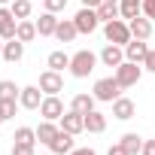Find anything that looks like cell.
<instances>
[{
  "label": "cell",
  "instance_id": "6da1fadb",
  "mask_svg": "<svg viewBox=\"0 0 155 155\" xmlns=\"http://www.w3.org/2000/svg\"><path fill=\"white\" fill-rule=\"evenodd\" d=\"M94 64H97V55L94 52H88V49H79L76 55H70V73L76 76V79H85V76L94 70Z\"/></svg>",
  "mask_w": 155,
  "mask_h": 155
},
{
  "label": "cell",
  "instance_id": "7a4b0ae2",
  "mask_svg": "<svg viewBox=\"0 0 155 155\" xmlns=\"http://www.w3.org/2000/svg\"><path fill=\"white\" fill-rule=\"evenodd\" d=\"M113 76L119 79V85H122V88H131V85H137V82H140V76H143V64L122 61V64L113 70Z\"/></svg>",
  "mask_w": 155,
  "mask_h": 155
},
{
  "label": "cell",
  "instance_id": "3957f363",
  "mask_svg": "<svg viewBox=\"0 0 155 155\" xmlns=\"http://www.w3.org/2000/svg\"><path fill=\"white\" fill-rule=\"evenodd\" d=\"M94 97L104 101V104H113L116 97H122L119 79H116V76H104V79H97V82H94Z\"/></svg>",
  "mask_w": 155,
  "mask_h": 155
},
{
  "label": "cell",
  "instance_id": "277c9868",
  "mask_svg": "<svg viewBox=\"0 0 155 155\" xmlns=\"http://www.w3.org/2000/svg\"><path fill=\"white\" fill-rule=\"evenodd\" d=\"M104 37L110 43H116V46H125V43H131V28H128V21L113 18V21L104 25Z\"/></svg>",
  "mask_w": 155,
  "mask_h": 155
},
{
  "label": "cell",
  "instance_id": "5b68a950",
  "mask_svg": "<svg viewBox=\"0 0 155 155\" xmlns=\"http://www.w3.org/2000/svg\"><path fill=\"white\" fill-rule=\"evenodd\" d=\"M76 31L79 34H94L97 31V25H101V18H97V9H88V6H82L79 12H76Z\"/></svg>",
  "mask_w": 155,
  "mask_h": 155
},
{
  "label": "cell",
  "instance_id": "8992f818",
  "mask_svg": "<svg viewBox=\"0 0 155 155\" xmlns=\"http://www.w3.org/2000/svg\"><path fill=\"white\" fill-rule=\"evenodd\" d=\"M40 116L49 119V122H58V119L64 116V104H61V97H58V94H46L43 104H40Z\"/></svg>",
  "mask_w": 155,
  "mask_h": 155
},
{
  "label": "cell",
  "instance_id": "52a82bcc",
  "mask_svg": "<svg viewBox=\"0 0 155 155\" xmlns=\"http://www.w3.org/2000/svg\"><path fill=\"white\" fill-rule=\"evenodd\" d=\"M40 88H43V94H58V91H64L61 73H58V70H43V73H40Z\"/></svg>",
  "mask_w": 155,
  "mask_h": 155
},
{
  "label": "cell",
  "instance_id": "ba28073f",
  "mask_svg": "<svg viewBox=\"0 0 155 155\" xmlns=\"http://www.w3.org/2000/svg\"><path fill=\"white\" fill-rule=\"evenodd\" d=\"M146 55H149V46H146V40H137V37H131V43H125V61L143 64V61H146Z\"/></svg>",
  "mask_w": 155,
  "mask_h": 155
},
{
  "label": "cell",
  "instance_id": "9c48e42d",
  "mask_svg": "<svg viewBox=\"0 0 155 155\" xmlns=\"http://www.w3.org/2000/svg\"><path fill=\"white\" fill-rule=\"evenodd\" d=\"M43 88L40 85H25L21 88V94H18V104L25 107V110H40V104H43Z\"/></svg>",
  "mask_w": 155,
  "mask_h": 155
},
{
  "label": "cell",
  "instance_id": "30bf717a",
  "mask_svg": "<svg viewBox=\"0 0 155 155\" xmlns=\"http://www.w3.org/2000/svg\"><path fill=\"white\" fill-rule=\"evenodd\" d=\"M58 122H61V128H64V131H70L73 137L85 131V116H82V113H76V110H70V113H64V116H61Z\"/></svg>",
  "mask_w": 155,
  "mask_h": 155
},
{
  "label": "cell",
  "instance_id": "8fae6325",
  "mask_svg": "<svg viewBox=\"0 0 155 155\" xmlns=\"http://www.w3.org/2000/svg\"><path fill=\"white\" fill-rule=\"evenodd\" d=\"M101 61H104V67H119L122 61H125V46H116V43H107L104 46V52H101Z\"/></svg>",
  "mask_w": 155,
  "mask_h": 155
},
{
  "label": "cell",
  "instance_id": "7c38bea8",
  "mask_svg": "<svg viewBox=\"0 0 155 155\" xmlns=\"http://www.w3.org/2000/svg\"><path fill=\"white\" fill-rule=\"evenodd\" d=\"M73 149H76V146H73V134L64 131V128H61V131L55 134V140L49 143V152H55V155H67V152H73Z\"/></svg>",
  "mask_w": 155,
  "mask_h": 155
},
{
  "label": "cell",
  "instance_id": "4fadbf2b",
  "mask_svg": "<svg viewBox=\"0 0 155 155\" xmlns=\"http://www.w3.org/2000/svg\"><path fill=\"white\" fill-rule=\"evenodd\" d=\"M15 28H18V18L12 15V9L0 6V37L3 40H15Z\"/></svg>",
  "mask_w": 155,
  "mask_h": 155
},
{
  "label": "cell",
  "instance_id": "5bb4252c",
  "mask_svg": "<svg viewBox=\"0 0 155 155\" xmlns=\"http://www.w3.org/2000/svg\"><path fill=\"white\" fill-rule=\"evenodd\" d=\"M134 113H137V107H134V101H131V97H116V101H113V116H116L119 122L134 119Z\"/></svg>",
  "mask_w": 155,
  "mask_h": 155
},
{
  "label": "cell",
  "instance_id": "9a60e30c",
  "mask_svg": "<svg viewBox=\"0 0 155 155\" xmlns=\"http://www.w3.org/2000/svg\"><path fill=\"white\" fill-rule=\"evenodd\" d=\"M128 28H131V37H137V40H149V37H152V21H149L146 15L131 18V21H128Z\"/></svg>",
  "mask_w": 155,
  "mask_h": 155
},
{
  "label": "cell",
  "instance_id": "2e32d148",
  "mask_svg": "<svg viewBox=\"0 0 155 155\" xmlns=\"http://www.w3.org/2000/svg\"><path fill=\"white\" fill-rule=\"evenodd\" d=\"M0 58L9 61V64L21 61V58H25V43H21V40H6V43H3V55H0Z\"/></svg>",
  "mask_w": 155,
  "mask_h": 155
},
{
  "label": "cell",
  "instance_id": "e0dca14e",
  "mask_svg": "<svg viewBox=\"0 0 155 155\" xmlns=\"http://www.w3.org/2000/svg\"><path fill=\"white\" fill-rule=\"evenodd\" d=\"M61 18H55V12H43L37 18V34L40 37H55V28H58Z\"/></svg>",
  "mask_w": 155,
  "mask_h": 155
},
{
  "label": "cell",
  "instance_id": "ac0fdd59",
  "mask_svg": "<svg viewBox=\"0 0 155 155\" xmlns=\"http://www.w3.org/2000/svg\"><path fill=\"white\" fill-rule=\"evenodd\" d=\"M119 12H122V18H125V21H131V18L143 15V0H119Z\"/></svg>",
  "mask_w": 155,
  "mask_h": 155
},
{
  "label": "cell",
  "instance_id": "d6986e66",
  "mask_svg": "<svg viewBox=\"0 0 155 155\" xmlns=\"http://www.w3.org/2000/svg\"><path fill=\"white\" fill-rule=\"evenodd\" d=\"M94 94H76L73 101H70V110H76V113H82V116H88L91 110H94Z\"/></svg>",
  "mask_w": 155,
  "mask_h": 155
},
{
  "label": "cell",
  "instance_id": "ffe728a7",
  "mask_svg": "<svg viewBox=\"0 0 155 155\" xmlns=\"http://www.w3.org/2000/svg\"><path fill=\"white\" fill-rule=\"evenodd\" d=\"M104 128H107V116L97 113V110H91V113L85 116V131H91V134H104Z\"/></svg>",
  "mask_w": 155,
  "mask_h": 155
},
{
  "label": "cell",
  "instance_id": "44dd1931",
  "mask_svg": "<svg viewBox=\"0 0 155 155\" xmlns=\"http://www.w3.org/2000/svg\"><path fill=\"white\" fill-rule=\"evenodd\" d=\"M58 131H61V128H58L55 122H49V119H43V122H40V128H37V140L49 146V143L55 140V134H58Z\"/></svg>",
  "mask_w": 155,
  "mask_h": 155
},
{
  "label": "cell",
  "instance_id": "7402d4cb",
  "mask_svg": "<svg viewBox=\"0 0 155 155\" xmlns=\"http://www.w3.org/2000/svg\"><path fill=\"white\" fill-rule=\"evenodd\" d=\"M76 34H79V31H76V21H58V28H55V37L61 40V43H70V40H76Z\"/></svg>",
  "mask_w": 155,
  "mask_h": 155
},
{
  "label": "cell",
  "instance_id": "603a6c76",
  "mask_svg": "<svg viewBox=\"0 0 155 155\" xmlns=\"http://www.w3.org/2000/svg\"><path fill=\"white\" fill-rule=\"evenodd\" d=\"M37 37V21H28V18H21L18 21V28H15V40H21V43H31Z\"/></svg>",
  "mask_w": 155,
  "mask_h": 155
},
{
  "label": "cell",
  "instance_id": "cb8c5ba5",
  "mask_svg": "<svg viewBox=\"0 0 155 155\" xmlns=\"http://www.w3.org/2000/svg\"><path fill=\"white\" fill-rule=\"evenodd\" d=\"M97 18L107 25V21H113V18H122V12H119V3H107V0H104V3L97 6Z\"/></svg>",
  "mask_w": 155,
  "mask_h": 155
},
{
  "label": "cell",
  "instance_id": "d4e9b609",
  "mask_svg": "<svg viewBox=\"0 0 155 155\" xmlns=\"http://www.w3.org/2000/svg\"><path fill=\"white\" fill-rule=\"evenodd\" d=\"M119 143L128 149V155H137V152H143V137H140V134H134V131H131V134H125Z\"/></svg>",
  "mask_w": 155,
  "mask_h": 155
},
{
  "label": "cell",
  "instance_id": "484cf974",
  "mask_svg": "<svg viewBox=\"0 0 155 155\" xmlns=\"http://www.w3.org/2000/svg\"><path fill=\"white\" fill-rule=\"evenodd\" d=\"M18 94H21V88H18L15 82L0 79V101H18Z\"/></svg>",
  "mask_w": 155,
  "mask_h": 155
},
{
  "label": "cell",
  "instance_id": "4316f807",
  "mask_svg": "<svg viewBox=\"0 0 155 155\" xmlns=\"http://www.w3.org/2000/svg\"><path fill=\"white\" fill-rule=\"evenodd\" d=\"M46 64H49V70H58V73H61L64 67H70V55H67V52H52Z\"/></svg>",
  "mask_w": 155,
  "mask_h": 155
},
{
  "label": "cell",
  "instance_id": "83f0119b",
  "mask_svg": "<svg viewBox=\"0 0 155 155\" xmlns=\"http://www.w3.org/2000/svg\"><path fill=\"white\" fill-rule=\"evenodd\" d=\"M9 9H12V15L21 21V18H28V15H31V9H34V6H31V0H12Z\"/></svg>",
  "mask_w": 155,
  "mask_h": 155
},
{
  "label": "cell",
  "instance_id": "f1b7e54d",
  "mask_svg": "<svg viewBox=\"0 0 155 155\" xmlns=\"http://www.w3.org/2000/svg\"><path fill=\"white\" fill-rule=\"evenodd\" d=\"M12 140L15 143H37V128H18Z\"/></svg>",
  "mask_w": 155,
  "mask_h": 155
},
{
  "label": "cell",
  "instance_id": "f546056e",
  "mask_svg": "<svg viewBox=\"0 0 155 155\" xmlns=\"http://www.w3.org/2000/svg\"><path fill=\"white\" fill-rule=\"evenodd\" d=\"M18 107H21L18 101H0V110H3L6 119H15V110H18Z\"/></svg>",
  "mask_w": 155,
  "mask_h": 155
},
{
  "label": "cell",
  "instance_id": "4dcf8cb0",
  "mask_svg": "<svg viewBox=\"0 0 155 155\" xmlns=\"http://www.w3.org/2000/svg\"><path fill=\"white\" fill-rule=\"evenodd\" d=\"M12 155H34V143H12Z\"/></svg>",
  "mask_w": 155,
  "mask_h": 155
},
{
  "label": "cell",
  "instance_id": "1f68e13d",
  "mask_svg": "<svg viewBox=\"0 0 155 155\" xmlns=\"http://www.w3.org/2000/svg\"><path fill=\"white\" fill-rule=\"evenodd\" d=\"M43 3H46V12H61L67 6V0H43Z\"/></svg>",
  "mask_w": 155,
  "mask_h": 155
},
{
  "label": "cell",
  "instance_id": "d6a6232c",
  "mask_svg": "<svg viewBox=\"0 0 155 155\" xmlns=\"http://www.w3.org/2000/svg\"><path fill=\"white\" fill-rule=\"evenodd\" d=\"M143 15H146L149 21L155 18V0H143Z\"/></svg>",
  "mask_w": 155,
  "mask_h": 155
},
{
  "label": "cell",
  "instance_id": "836d02e7",
  "mask_svg": "<svg viewBox=\"0 0 155 155\" xmlns=\"http://www.w3.org/2000/svg\"><path fill=\"white\" fill-rule=\"evenodd\" d=\"M143 70L155 73V49H149V55H146V61H143Z\"/></svg>",
  "mask_w": 155,
  "mask_h": 155
},
{
  "label": "cell",
  "instance_id": "e575fe53",
  "mask_svg": "<svg viewBox=\"0 0 155 155\" xmlns=\"http://www.w3.org/2000/svg\"><path fill=\"white\" fill-rule=\"evenodd\" d=\"M140 155H155V140H143V152Z\"/></svg>",
  "mask_w": 155,
  "mask_h": 155
},
{
  "label": "cell",
  "instance_id": "d590c367",
  "mask_svg": "<svg viewBox=\"0 0 155 155\" xmlns=\"http://www.w3.org/2000/svg\"><path fill=\"white\" fill-rule=\"evenodd\" d=\"M107 155H128V149L122 146V143H116V146H110V152Z\"/></svg>",
  "mask_w": 155,
  "mask_h": 155
},
{
  "label": "cell",
  "instance_id": "8d00e7d4",
  "mask_svg": "<svg viewBox=\"0 0 155 155\" xmlns=\"http://www.w3.org/2000/svg\"><path fill=\"white\" fill-rule=\"evenodd\" d=\"M67 155H97L94 149H73V152H67Z\"/></svg>",
  "mask_w": 155,
  "mask_h": 155
},
{
  "label": "cell",
  "instance_id": "74e56055",
  "mask_svg": "<svg viewBox=\"0 0 155 155\" xmlns=\"http://www.w3.org/2000/svg\"><path fill=\"white\" fill-rule=\"evenodd\" d=\"M101 3H104V0H82V6H88V9H97Z\"/></svg>",
  "mask_w": 155,
  "mask_h": 155
},
{
  "label": "cell",
  "instance_id": "f35d334b",
  "mask_svg": "<svg viewBox=\"0 0 155 155\" xmlns=\"http://www.w3.org/2000/svg\"><path fill=\"white\" fill-rule=\"evenodd\" d=\"M3 43H6V40H3V37H0V55H3Z\"/></svg>",
  "mask_w": 155,
  "mask_h": 155
},
{
  "label": "cell",
  "instance_id": "ab89813d",
  "mask_svg": "<svg viewBox=\"0 0 155 155\" xmlns=\"http://www.w3.org/2000/svg\"><path fill=\"white\" fill-rule=\"evenodd\" d=\"M3 122H6V116H3V110H0V125H3Z\"/></svg>",
  "mask_w": 155,
  "mask_h": 155
},
{
  "label": "cell",
  "instance_id": "60d3db41",
  "mask_svg": "<svg viewBox=\"0 0 155 155\" xmlns=\"http://www.w3.org/2000/svg\"><path fill=\"white\" fill-rule=\"evenodd\" d=\"M0 3H12V0H0Z\"/></svg>",
  "mask_w": 155,
  "mask_h": 155
},
{
  "label": "cell",
  "instance_id": "b9f144b4",
  "mask_svg": "<svg viewBox=\"0 0 155 155\" xmlns=\"http://www.w3.org/2000/svg\"><path fill=\"white\" fill-rule=\"evenodd\" d=\"M107 3H119V0H107Z\"/></svg>",
  "mask_w": 155,
  "mask_h": 155
},
{
  "label": "cell",
  "instance_id": "7bdbcfd3",
  "mask_svg": "<svg viewBox=\"0 0 155 155\" xmlns=\"http://www.w3.org/2000/svg\"><path fill=\"white\" fill-rule=\"evenodd\" d=\"M49 155H55V152H49Z\"/></svg>",
  "mask_w": 155,
  "mask_h": 155
}]
</instances>
